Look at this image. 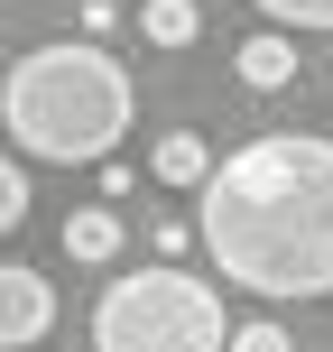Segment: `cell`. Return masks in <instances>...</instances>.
<instances>
[{"label": "cell", "mask_w": 333, "mask_h": 352, "mask_svg": "<svg viewBox=\"0 0 333 352\" xmlns=\"http://www.w3.org/2000/svg\"><path fill=\"white\" fill-rule=\"evenodd\" d=\"M287 74H297V47H287V28H260V37L241 47V84H250V93H278Z\"/></svg>", "instance_id": "52a82bcc"}, {"label": "cell", "mask_w": 333, "mask_h": 352, "mask_svg": "<svg viewBox=\"0 0 333 352\" xmlns=\"http://www.w3.org/2000/svg\"><path fill=\"white\" fill-rule=\"evenodd\" d=\"M139 28H148V47H194L204 37V10L194 0H139Z\"/></svg>", "instance_id": "ba28073f"}, {"label": "cell", "mask_w": 333, "mask_h": 352, "mask_svg": "<svg viewBox=\"0 0 333 352\" xmlns=\"http://www.w3.org/2000/svg\"><path fill=\"white\" fill-rule=\"evenodd\" d=\"M19 223H28V167L0 158V232H19Z\"/></svg>", "instance_id": "30bf717a"}, {"label": "cell", "mask_w": 333, "mask_h": 352, "mask_svg": "<svg viewBox=\"0 0 333 352\" xmlns=\"http://www.w3.org/2000/svg\"><path fill=\"white\" fill-rule=\"evenodd\" d=\"M194 241L250 297H333V140L268 130L213 158L194 195Z\"/></svg>", "instance_id": "6da1fadb"}, {"label": "cell", "mask_w": 333, "mask_h": 352, "mask_svg": "<svg viewBox=\"0 0 333 352\" xmlns=\"http://www.w3.org/2000/svg\"><path fill=\"white\" fill-rule=\"evenodd\" d=\"M268 28H333V0H250Z\"/></svg>", "instance_id": "9c48e42d"}, {"label": "cell", "mask_w": 333, "mask_h": 352, "mask_svg": "<svg viewBox=\"0 0 333 352\" xmlns=\"http://www.w3.org/2000/svg\"><path fill=\"white\" fill-rule=\"evenodd\" d=\"M148 176H158V186H176V195H204V176H213V148L194 140V130H167V140L148 148Z\"/></svg>", "instance_id": "5b68a950"}, {"label": "cell", "mask_w": 333, "mask_h": 352, "mask_svg": "<svg viewBox=\"0 0 333 352\" xmlns=\"http://www.w3.org/2000/svg\"><path fill=\"white\" fill-rule=\"evenodd\" d=\"M130 65L102 37H47L0 74V130L47 167H102L111 140H130Z\"/></svg>", "instance_id": "7a4b0ae2"}, {"label": "cell", "mask_w": 333, "mask_h": 352, "mask_svg": "<svg viewBox=\"0 0 333 352\" xmlns=\"http://www.w3.org/2000/svg\"><path fill=\"white\" fill-rule=\"evenodd\" d=\"M231 324H222V297H213L194 269H121L93 306V352H222Z\"/></svg>", "instance_id": "3957f363"}, {"label": "cell", "mask_w": 333, "mask_h": 352, "mask_svg": "<svg viewBox=\"0 0 333 352\" xmlns=\"http://www.w3.org/2000/svg\"><path fill=\"white\" fill-rule=\"evenodd\" d=\"M121 213L111 204H84V213H65V260H84V269H102V260H121Z\"/></svg>", "instance_id": "8992f818"}, {"label": "cell", "mask_w": 333, "mask_h": 352, "mask_svg": "<svg viewBox=\"0 0 333 352\" xmlns=\"http://www.w3.org/2000/svg\"><path fill=\"white\" fill-rule=\"evenodd\" d=\"M222 352H287V324H268V316H260V324H231Z\"/></svg>", "instance_id": "8fae6325"}, {"label": "cell", "mask_w": 333, "mask_h": 352, "mask_svg": "<svg viewBox=\"0 0 333 352\" xmlns=\"http://www.w3.org/2000/svg\"><path fill=\"white\" fill-rule=\"evenodd\" d=\"M47 334H56V287L37 278V269L0 260V352H19V343H47Z\"/></svg>", "instance_id": "277c9868"}]
</instances>
